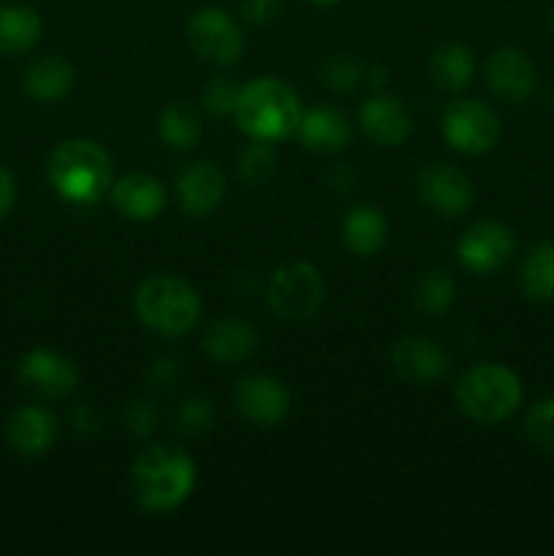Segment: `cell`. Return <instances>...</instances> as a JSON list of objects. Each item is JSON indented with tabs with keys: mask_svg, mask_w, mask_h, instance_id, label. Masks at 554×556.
Instances as JSON below:
<instances>
[{
	"mask_svg": "<svg viewBox=\"0 0 554 556\" xmlns=\"http://www.w3.org/2000/svg\"><path fill=\"white\" fill-rule=\"evenodd\" d=\"M237 123L250 139L282 141L297 134L302 103L291 85L275 76H264L242 87L237 103Z\"/></svg>",
	"mask_w": 554,
	"mask_h": 556,
	"instance_id": "3957f363",
	"label": "cell"
},
{
	"mask_svg": "<svg viewBox=\"0 0 554 556\" xmlns=\"http://www.w3.org/2000/svg\"><path fill=\"white\" fill-rule=\"evenodd\" d=\"M369 76H373V87H383L386 81H389V71L386 68H373Z\"/></svg>",
	"mask_w": 554,
	"mask_h": 556,
	"instance_id": "74e56055",
	"label": "cell"
},
{
	"mask_svg": "<svg viewBox=\"0 0 554 556\" xmlns=\"http://www.w3.org/2000/svg\"><path fill=\"white\" fill-rule=\"evenodd\" d=\"M239 96H242V87L234 85L228 76H215V79L206 81L201 101L212 117H228V114L237 112Z\"/></svg>",
	"mask_w": 554,
	"mask_h": 556,
	"instance_id": "f546056e",
	"label": "cell"
},
{
	"mask_svg": "<svg viewBox=\"0 0 554 556\" xmlns=\"http://www.w3.org/2000/svg\"><path fill=\"white\" fill-rule=\"evenodd\" d=\"M364 134L378 147H400L413 134V119L405 103L394 96H373L358 109Z\"/></svg>",
	"mask_w": 554,
	"mask_h": 556,
	"instance_id": "2e32d148",
	"label": "cell"
},
{
	"mask_svg": "<svg viewBox=\"0 0 554 556\" xmlns=\"http://www.w3.org/2000/svg\"><path fill=\"white\" fill-rule=\"evenodd\" d=\"M527 438L536 448L554 454V396H546L538 405H532L527 416Z\"/></svg>",
	"mask_w": 554,
	"mask_h": 556,
	"instance_id": "4dcf8cb0",
	"label": "cell"
},
{
	"mask_svg": "<svg viewBox=\"0 0 554 556\" xmlns=\"http://www.w3.org/2000/svg\"><path fill=\"white\" fill-rule=\"evenodd\" d=\"M226 193V177L212 161H196L177 177V199L185 215L206 217L221 206Z\"/></svg>",
	"mask_w": 554,
	"mask_h": 556,
	"instance_id": "9a60e30c",
	"label": "cell"
},
{
	"mask_svg": "<svg viewBox=\"0 0 554 556\" xmlns=\"http://www.w3.org/2000/svg\"><path fill=\"white\" fill-rule=\"evenodd\" d=\"M282 0H239V11L250 25H272L280 16Z\"/></svg>",
	"mask_w": 554,
	"mask_h": 556,
	"instance_id": "836d02e7",
	"label": "cell"
},
{
	"mask_svg": "<svg viewBox=\"0 0 554 556\" xmlns=\"http://www.w3.org/2000/svg\"><path fill=\"white\" fill-rule=\"evenodd\" d=\"M136 315L147 329L166 337L188 334L201 315V296L177 275H152L136 288Z\"/></svg>",
	"mask_w": 554,
	"mask_h": 556,
	"instance_id": "277c9868",
	"label": "cell"
},
{
	"mask_svg": "<svg viewBox=\"0 0 554 556\" xmlns=\"http://www.w3.org/2000/svg\"><path fill=\"white\" fill-rule=\"evenodd\" d=\"M47 174L71 204H96L112 188V157L98 141L68 139L49 155Z\"/></svg>",
	"mask_w": 554,
	"mask_h": 556,
	"instance_id": "7a4b0ae2",
	"label": "cell"
},
{
	"mask_svg": "<svg viewBox=\"0 0 554 556\" xmlns=\"http://www.w3.org/2000/svg\"><path fill=\"white\" fill-rule=\"evenodd\" d=\"M5 438L20 456H43L58 440V418L47 407L25 405L9 418Z\"/></svg>",
	"mask_w": 554,
	"mask_h": 556,
	"instance_id": "e0dca14e",
	"label": "cell"
},
{
	"mask_svg": "<svg viewBox=\"0 0 554 556\" xmlns=\"http://www.w3.org/2000/svg\"><path fill=\"white\" fill-rule=\"evenodd\" d=\"M519 286L530 302H554V242H541L527 253Z\"/></svg>",
	"mask_w": 554,
	"mask_h": 556,
	"instance_id": "d4e9b609",
	"label": "cell"
},
{
	"mask_svg": "<svg viewBox=\"0 0 554 556\" xmlns=\"http://www.w3.org/2000/svg\"><path fill=\"white\" fill-rule=\"evenodd\" d=\"M389 237V220L375 204H358L342 220V242L356 255H375Z\"/></svg>",
	"mask_w": 554,
	"mask_h": 556,
	"instance_id": "7402d4cb",
	"label": "cell"
},
{
	"mask_svg": "<svg viewBox=\"0 0 554 556\" xmlns=\"http://www.w3.org/2000/svg\"><path fill=\"white\" fill-rule=\"evenodd\" d=\"M519 375L503 364H478L456 380V405L478 424H500L521 405Z\"/></svg>",
	"mask_w": 554,
	"mask_h": 556,
	"instance_id": "5b68a950",
	"label": "cell"
},
{
	"mask_svg": "<svg viewBox=\"0 0 554 556\" xmlns=\"http://www.w3.org/2000/svg\"><path fill=\"white\" fill-rule=\"evenodd\" d=\"M500 117L481 101H459L445 112L443 136L462 155H487L500 141Z\"/></svg>",
	"mask_w": 554,
	"mask_h": 556,
	"instance_id": "ba28073f",
	"label": "cell"
},
{
	"mask_svg": "<svg viewBox=\"0 0 554 556\" xmlns=\"http://www.w3.org/2000/svg\"><path fill=\"white\" fill-rule=\"evenodd\" d=\"M476 71V60L465 43H443L429 58V74L432 81L445 92L465 90Z\"/></svg>",
	"mask_w": 554,
	"mask_h": 556,
	"instance_id": "cb8c5ba5",
	"label": "cell"
},
{
	"mask_svg": "<svg viewBox=\"0 0 554 556\" xmlns=\"http://www.w3.org/2000/svg\"><path fill=\"white\" fill-rule=\"evenodd\" d=\"M552 22H554V16H552Z\"/></svg>",
	"mask_w": 554,
	"mask_h": 556,
	"instance_id": "ab89813d",
	"label": "cell"
},
{
	"mask_svg": "<svg viewBox=\"0 0 554 556\" xmlns=\"http://www.w3.org/2000/svg\"><path fill=\"white\" fill-rule=\"evenodd\" d=\"M237 172L248 185L269 182L277 174V155L272 150V141L253 139L248 147H242L237 157Z\"/></svg>",
	"mask_w": 554,
	"mask_h": 556,
	"instance_id": "83f0119b",
	"label": "cell"
},
{
	"mask_svg": "<svg viewBox=\"0 0 554 556\" xmlns=\"http://www.w3.org/2000/svg\"><path fill=\"white\" fill-rule=\"evenodd\" d=\"M71 427L79 434H92L98 429V413L90 402H81V405L74 407L71 413Z\"/></svg>",
	"mask_w": 554,
	"mask_h": 556,
	"instance_id": "d590c367",
	"label": "cell"
},
{
	"mask_svg": "<svg viewBox=\"0 0 554 556\" xmlns=\"http://www.w3.org/2000/svg\"><path fill=\"white\" fill-rule=\"evenodd\" d=\"M310 3L324 5V9H326V5H337V3H342V0H310Z\"/></svg>",
	"mask_w": 554,
	"mask_h": 556,
	"instance_id": "f35d334b",
	"label": "cell"
},
{
	"mask_svg": "<svg viewBox=\"0 0 554 556\" xmlns=\"http://www.w3.org/2000/svg\"><path fill=\"white\" fill-rule=\"evenodd\" d=\"M20 380L47 400H65L79 386V369L71 358L38 348L20 362Z\"/></svg>",
	"mask_w": 554,
	"mask_h": 556,
	"instance_id": "5bb4252c",
	"label": "cell"
},
{
	"mask_svg": "<svg viewBox=\"0 0 554 556\" xmlns=\"http://www.w3.org/2000/svg\"><path fill=\"white\" fill-rule=\"evenodd\" d=\"M320 85L331 92H353L362 85L364 65L353 54H331L324 65H320Z\"/></svg>",
	"mask_w": 554,
	"mask_h": 556,
	"instance_id": "f1b7e54d",
	"label": "cell"
},
{
	"mask_svg": "<svg viewBox=\"0 0 554 556\" xmlns=\"http://www.w3.org/2000/svg\"><path fill=\"white\" fill-rule=\"evenodd\" d=\"M234 405L250 424L272 427V424H280L288 416L291 394H288L286 383L272 378V375H248L237 383Z\"/></svg>",
	"mask_w": 554,
	"mask_h": 556,
	"instance_id": "8fae6325",
	"label": "cell"
},
{
	"mask_svg": "<svg viewBox=\"0 0 554 556\" xmlns=\"http://www.w3.org/2000/svg\"><path fill=\"white\" fill-rule=\"evenodd\" d=\"M43 20L22 3H0V54L30 52L41 41Z\"/></svg>",
	"mask_w": 554,
	"mask_h": 556,
	"instance_id": "603a6c76",
	"label": "cell"
},
{
	"mask_svg": "<svg viewBox=\"0 0 554 556\" xmlns=\"http://www.w3.org/2000/svg\"><path fill=\"white\" fill-rule=\"evenodd\" d=\"M158 130H161V139L168 150L188 152L199 147L204 125H201L199 112L190 103H172V106L163 109Z\"/></svg>",
	"mask_w": 554,
	"mask_h": 556,
	"instance_id": "484cf974",
	"label": "cell"
},
{
	"mask_svg": "<svg viewBox=\"0 0 554 556\" xmlns=\"http://www.w3.org/2000/svg\"><path fill=\"white\" fill-rule=\"evenodd\" d=\"M123 421H125V429H128L134 438H150V434L158 429L161 416H158V407L152 405L150 400H134L128 407H125Z\"/></svg>",
	"mask_w": 554,
	"mask_h": 556,
	"instance_id": "d6a6232c",
	"label": "cell"
},
{
	"mask_svg": "<svg viewBox=\"0 0 554 556\" xmlns=\"http://www.w3.org/2000/svg\"><path fill=\"white\" fill-rule=\"evenodd\" d=\"M389 362L402 380L413 386H432L443 380L451 369V358L438 342L427 337H402L394 342Z\"/></svg>",
	"mask_w": 554,
	"mask_h": 556,
	"instance_id": "7c38bea8",
	"label": "cell"
},
{
	"mask_svg": "<svg viewBox=\"0 0 554 556\" xmlns=\"http://www.w3.org/2000/svg\"><path fill=\"white\" fill-rule=\"evenodd\" d=\"M413 299H416V307L421 309L424 315L438 318V315L449 313L456 302L454 277H451L445 269L424 271L421 280L416 282V293H413Z\"/></svg>",
	"mask_w": 554,
	"mask_h": 556,
	"instance_id": "4316f807",
	"label": "cell"
},
{
	"mask_svg": "<svg viewBox=\"0 0 554 556\" xmlns=\"http://www.w3.org/2000/svg\"><path fill=\"white\" fill-rule=\"evenodd\" d=\"M76 68L60 54L36 60L27 65L22 76V87L36 103H60L71 90H74Z\"/></svg>",
	"mask_w": 554,
	"mask_h": 556,
	"instance_id": "44dd1931",
	"label": "cell"
},
{
	"mask_svg": "<svg viewBox=\"0 0 554 556\" xmlns=\"http://www.w3.org/2000/svg\"><path fill=\"white\" fill-rule=\"evenodd\" d=\"M324 277L307 261H291V264L280 266L272 275L269 288H266L272 313L282 320H291V324L313 318L324 307Z\"/></svg>",
	"mask_w": 554,
	"mask_h": 556,
	"instance_id": "8992f818",
	"label": "cell"
},
{
	"mask_svg": "<svg viewBox=\"0 0 554 556\" xmlns=\"http://www.w3.org/2000/svg\"><path fill=\"white\" fill-rule=\"evenodd\" d=\"M418 195L432 212L443 217H459L476 201V188L459 168L435 163L418 174Z\"/></svg>",
	"mask_w": 554,
	"mask_h": 556,
	"instance_id": "30bf717a",
	"label": "cell"
},
{
	"mask_svg": "<svg viewBox=\"0 0 554 556\" xmlns=\"http://www.w3.org/2000/svg\"><path fill=\"white\" fill-rule=\"evenodd\" d=\"M179 372H182V367H179V358L161 356V358H155V362H152L150 380H152V386H155L158 391H172L174 386H177Z\"/></svg>",
	"mask_w": 554,
	"mask_h": 556,
	"instance_id": "e575fe53",
	"label": "cell"
},
{
	"mask_svg": "<svg viewBox=\"0 0 554 556\" xmlns=\"http://www.w3.org/2000/svg\"><path fill=\"white\" fill-rule=\"evenodd\" d=\"M185 36H188L190 49L206 63L234 65L242 58V30L221 5H201L199 11H193L185 25Z\"/></svg>",
	"mask_w": 554,
	"mask_h": 556,
	"instance_id": "52a82bcc",
	"label": "cell"
},
{
	"mask_svg": "<svg viewBox=\"0 0 554 556\" xmlns=\"http://www.w3.org/2000/svg\"><path fill=\"white\" fill-rule=\"evenodd\" d=\"M297 136L307 150L313 152H342L353 139L351 123L342 112L331 106H315L302 112L297 125Z\"/></svg>",
	"mask_w": 554,
	"mask_h": 556,
	"instance_id": "ac0fdd59",
	"label": "cell"
},
{
	"mask_svg": "<svg viewBox=\"0 0 554 556\" xmlns=\"http://www.w3.org/2000/svg\"><path fill=\"white\" fill-rule=\"evenodd\" d=\"M456 253L473 275H494L514 258L516 237L505 223L481 220L462 233Z\"/></svg>",
	"mask_w": 554,
	"mask_h": 556,
	"instance_id": "9c48e42d",
	"label": "cell"
},
{
	"mask_svg": "<svg viewBox=\"0 0 554 556\" xmlns=\"http://www.w3.org/2000/svg\"><path fill=\"white\" fill-rule=\"evenodd\" d=\"M196 462L177 445H152L130 470L136 503L150 514H168L193 494Z\"/></svg>",
	"mask_w": 554,
	"mask_h": 556,
	"instance_id": "6da1fadb",
	"label": "cell"
},
{
	"mask_svg": "<svg viewBox=\"0 0 554 556\" xmlns=\"http://www.w3.org/2000/svg\"><path fill=\"white\" fill-rule=\"evenodd\" d=\"M212 424H215V405H212V400H206V396H188V400L179 405L177 427L182 429L185 434L206 432Z\"/></svg>",
	"mask_w": 554,
	"mask_h": 556,
	"instance_id": "1f68e13d",
	"label": "cell"
},
{
	"mask_svg": "<svg viewBox=\"0 0 554 556\" xmlns=\"http://www.w3.org/2000/svg\"><path fill=\"white\" fill-rule=\"evenodd\" d=\"M16 201V182L14 174L9 172L5 166H0V217H5L11 212Z\"/></svg>",
	"mask_w": 554,
	"mask_h": 556,
	"instance_id": "8d00e7d4",
	"label": "cell"
},
{
	"mask_svg": "<svg viewBox=\"0 0 554 556\" xmlns=\"http://www.w3.org/2000/svg\"><path fill=\"white\" fill-rule=\"evenodd\" d=\"M112 201L119 215L130 220H152L166 206V190L152 174H128L112 188Z\"/></svg>",
	"mask_w": 554,
	"mask_h": 556,
	"instance_id": "ffe728a7",
	"label": "cell"
},
{
	"mask_svg": "<svg viewBox=\"0 0 554 556\" xmlns=\"http://www.w3.org/2000/svg\"><path fill=\"white\" fill-rule=\"evenodd\" d=\"M483 76L489 90L508 103H525L538 85V71L530 54L516 47H503L489 54Z\"/></svg>",
	"mask_w": 554,
	"mask_h": 556,
	"instance_id": "4fadbf2b",
	"label": "cell"
},
{
	"mask_svg": "<svg viewBox=\"0 0 554 556\" xmlns=\"http://www.w3.org/2000/svg\"><path fill=\"white\" fill-rule=\"evenodd\" d=\"M204 353L217 364H242L259 348V331L242 318H221L204 334Z\"/></svg>",
	"mask_w": 554,
	"mask_h": 556,
	"instance_id": "d6986e66",
	"label": "cell"
}]
</instances>
